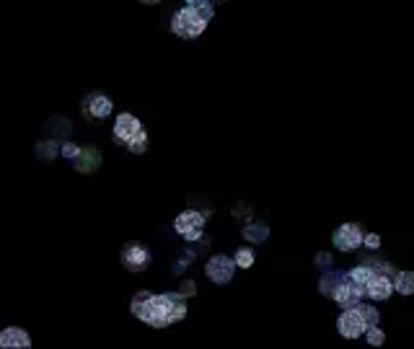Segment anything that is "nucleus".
I'll return each instance as SVG.
<instances>
[{"instance_id":"nucleus-1","label":"nucleus","mask_w":414,"mask_h":349,"mask_svg":"<svg viewBox=\"0 0 414 349\" xmlns=\"http://www.w3.org/2000/svg\"><path fill=\"white\" fill-rule=\"evenodd\" d=\"M187 316V297L179 293H163V295L150 297V318L148 326L153 328H169Z\"/></svg>"},{"instance_id":"nucleus-2","label":"nucleus","mask_w":414,"mask_h":349,"mask_svg":"<svg viewBox=\"0 0 414 349\" xmlns=\"http://www.w3.org/2000/svg\"><path fill=\"white\" fill-rule=\"evenodd\" d=\"M205 29H207V21H202L189 6H184V8L174 13V19H171V32L176 34L179 39H197Z\"/></svg>"},{"instance_id":"nucleus-3","label":"nucleus","mask_w":414,"mask_h":349,"mask_svg":"<svg viewBox=\"0 0 414 349\" xmlns=\"http://www.w3.org/2000/svg\"><path fill=\"white\" fill-rule=\"evenodd\" d=\"M112 98L107 94H101V91H94V94H88L81 101V114H83L85 122H91V125H101L109 114H112Z\"/></svg>"},{"instance_id":"nucleus-4","label":"nucleus","mask_w":414,"mask_h":349,"mask_svg":"<svg viewBox=\"0 0 414 349\" xmlns=\"http://www.w3.org/2000/svg\"><path fill=\"white\" fill-rule=\"evenodd\" d=\"M119 262L127 272H145L153 262V254H150L148 246L138 244V241H130V244L122 246V254H119Z\"/></svg>"},{"instance_id":"nucleus-5","label":"nucleus","mask_w":414,"mask_h":349,"mask_svg":"<svg viewBox=\"0 0 414 349\" xmlns=\"http://www.w3.org/2000/svg\"><path fill=\"white\" fill-rule=\"evenodd\" d=\"M205 212H197V210H187L181 212L179 218L174 220V231L179 233V235H184L189 244H194V241H200L202 238V228H205Z\"/></svg>"},{"instance_id":"nucleus-6","label":"nucleus","mask_w":414,"mask_h":349,"mask_svg":"<svg viewBox=\"0 0 414 349\" xmlns=\"http://www.w3.org/2000/svg\"><path fill=\"white\" fill-rule=\"evenodd\" d=\"M331 244H334V248L344 251V254L358 251L362 246V225L360 222H344V225H340L334 231V235H331Z\"/></svg>"},{"instance_id":"nucleus-7","label":"nucleus","mask_w":414,"mask_h":349,"mask_svg":"<svg viewBox=\"0 0 414 349\" xmlns=\"http://www.w3.org/2000/svg\"><path fill=\"white\" fill-rule=\"evenodd\" d=\"M205 275H207V279L215 282V285H228L236 275L234 259H231V256H225V254L210 256V259H207V264H205Z\"/></svg>"},{"instance_id":"nucleus-8","label":"nucleus","mask_w":414,"mask_h":349,"mask_svg":"<svg viewBox=\"0 0 414 349\" xmlns=\"http://www.w3.org/2000/svg\"><path fill=\"white\" fill-rule=\"evenodd\" d=\"M140 129H143V125H140V119L135 114H117V119H114V129H112V138H114L117 145H127Z\"/></svg>"},{"instance_id":"nucleus-9","label":"nucleus","mask_w":414,"mask_h":349,"mask_svg":"<svg viewBox=\"0 0 414 349\" xmlns=\"http://www.w3.org/2000/svg\"><path fill=\"white\" fill-rule=\"evenodd\" d=\"M362 295H365V290H362L360 285H355L352 279H347V275H344V279H342V285L337 287V293H334V303L342 308V310H347V308H355L358 303L362 300Z\"/></svg>"},{"instance_id":"nucleus-10","label":"nucleus","mask_w":414,"mask_h":349,"mask_svg":"<svg viewBox=\"0 0 414 349\" xmlns=\"http://www.w3.org/2000/svg\"><path fill=\"white\" fill-rule=\"evenodd\" d=\"M99 166H101V153H99V148H94V145H81V148H78V156L73 158V169L78 171V173H96Z\"/></svg>"},{"instance_id":"nucleus-11","label":"nucleus","mask_w":414,"mask_h":349,"mask_svg":"<svg viewBox=\"0 0 414 349\" xmlns=\"http://www.w3.org/2000/svg\"><path fill=\"white\" fill-rule=\"evenodd\" d=\"M337 331H340L344 339H358L362 337V331H365V324H362V318L355 313V308H347L340 318H337Z\"/></svg>"},{"instance_id":"nucleus-12","label":"nucleus","mask_w":414,"mask_h":349,"mask_svg":"<svg viewBox=\"0 0 414 349\" xmlns=\"http://www.w3.org/2000/svg\"><path fill=\"white\" fill-rule=\"evenodd\" d=\"M32 337L19 326H8L0 331V349H29Z\"/></svg>"},{"instance_id":"nucleus-13","label":"nucleus","mask_w":414,"mask_h":349,"mask_svg":"<svg viewBox=\"0 0 414 349\" xmlns=\"http://www.w3.org/2000/svg\"><path fill=\"white\" fill-rule=\"evenodd\" d=\"M393 293V282L391 277H383V275H373L371 282L365 285V295L371 300H389Z\"/></svg>"},{"instance_id":"nucleus-14","label":"nucleus","mask_w":414,"mask_h":349,"mask_svg":"<svg viewBox=\"0 0 414 349\" xmlns=\"http://www.w3.org/2000/svg\"><path fill=\"white\" fill-rule=\"evenodd\" d=\"M241 235H244L251 246H259L269 238V225H267V222H244Z\"/></svg>"},{"instance_id":"nucleus-15","label":"nucleus","mask_w":414,"mask_h":349,"mask_svg":"<svg viewBox=\"0 0 414 349\" xmlns=\"http://www.w3.org/2000/svg\"><path fill=\"white\" fill-rule=\"evenodd\" d=\"M342 279H344V272H340V269H327L324 272V277H321V282H319V290H321V295L324 297H334V293H337V287L342 285Z\"/></svg>"},{"instance_id":"nucleus-16","label":"nucleus","mask_w":414,"mask_h":349,"mask_svg":"<svg viewBox=\"0 0 414 349\" xmlns=\"http://www.w3.org/2000/svg\"><path fill=\"white\" fill-rule=\"evenodd\" d=\"M150 297H153V293H148V290H140L138 295L132 297V303H130L132 316L140 318V321H145V324H148V318H150Z\"/></svg>"},{"instance_id":"nucleus-17","label":"nucleus","mask_w":414,"mask_h":349,"mask_svg":"<svg viewBox=\"0 0 414 349\" xmlns=\"http://www.w3.org/2000/svg\"><path fill=\"white\" fill-rule=\"evenodd\" d=\"M47 132H50L54 140H63L73 132V125H70V119H65V116H52V119L47 122Z\"/></svg>"},{"instance_id":"nucleus-18","label":"nucleus","mask_w":414,"mask_h":349,"mask_svg":"<svg viewBox=\"0 0 414 349\" xmlns=\"http://www.w3.org/2000/svg\"><path fill=\"white\" fill-rule=\"evenodd\" d=\"M391 282H393V290H396L399 295H412L414 293V275L406 272V269H404V272H396Z\"/></svg>"},{"instance_id":"nucleus-19","label":"nucleus","mask_w":414,"mask_h":349,"mask_svg":"<svg viewBox=\"0 0 414 349\" xmlns=\"http://www.w3.org/2000/svg\"><path fill=\"white\" fill-rule=\"evenodd\" d=\"M355 313H358V316L362 318V324H365V328L368 326H375V324H378V321H381V313H378V308L375 306H371V303H358V306H355Z\"/></svg>"},{"instance_id":"nucleus-20","label":"nucleus","mask_w":414,"mask_h":349,"mask_svg":"<svg viewBox=\"0 0 414 349\" xmlns=\"http://www.w3.org/2000/svg\"><path fill=\"white\" fill-rule=\"evenodd\" d=\"M344 275H347V279H352L355 285H360L362 290H365V285L371 282V277H373V269H371L368 264H365V262H362V264L352 266L350 272H344Z\"/></svg>"},{"instance_id":"nucleus-21","label":"nucleus","mask_w":414,"mask_h":349,"mask_svg":"<svg viewBox=\"0 0 414 349\" xmlns=\"http://www.w3.org/2000/svg\"><path fill=\"white\" fill-rule=\"evenodd\" d=\"M60 156V140H42L39 145H37V158L42 160H54Z\"/></svg>"},{"instance_id":"nucleus-22","label":"nucleus","mask_w":414,"mask_h":349,"mask_svg":"<svg viewBox=\"0 0 414 349\" xmlns=\"http://www.w3.org/2000/svg\"><path fill=\"white\" fill-rule=\"evenodd\" d=\"M256 262V251L254 248H249V246H244V248H238L234 256V264L236 269H249V266H254Z\"/></svg>"},{"instance_id":"nucleus-23","label":"nucleus","mask_w":414,"mask_h":349,"mask_svg":"<svg viewBox=\"0 0 414 349\" xmlns=\"http://www.w3.org/2000/svg\"><path fill=\"white\" fill-rule=\"evenodd\" d=\"M148 142H150V140H148V132H145V129H140L138 135L130 140L125 148H127L130 153H135V156H140V153H145V150H148Z\"/></svg>"},{"instance_id":"nucleus-24","label":"nucleus","mask_w":414,"mask_h":349,"mask_svg":"<svg viewBox=\"0 0 414 349\" xmlns=\"http://www.w3.org/2000/svg\"><path fill=\"white\" fill-rule=\"evenodd\" d=\"M362 337H365V341H368L371 347H381L383 341H386V334H383L381 328H378V324H375V326L365 328V331H362Z\"/></svg>"},{"instance_id":"nucleus-25","label":"nucleus","mask_w":414,"mask_h":349,"mask_svg":"<svg viewBox=\"0 0 414 349\" xmlns=\"http://www.w3.org/2000/svg\"><path fill=\"white\" fill-rule=\"evenodd\" d=\"M313 264H316V269L327 272V269H331V266H334V256H331L329 251H321V254H316Z\"/></svg>"},{"instance_id":"nucleus-26","label":"nucleus","mask_w":414,"mask_h":349,"mask_svg":"<svg viewBox=\"0 0 414 349\" xmlns=\"http://www.w3.org/2000/svg\"><path fill=\"white\" fill-rule=\"evenodd\" d=\"M362 246L371 248V251H378V248H381V235H375V233H362Z\"/></svg>"},{"instance_id":"nucleus-27","label":"nucleus","mask_w":414,"mask_h":349,"mask_svg":"<svg viewBox=\"0 0 414 349\" xmlns=\"http://www.w3.org/2000/svg\"><path fill=\"white\" fill-rule=\"evenodd\" d=\"M78 148H81V145H75V142H70V140H65V142H60V153H63V158H70V160H73L75 156H78Z\"/></svg>"},{"instance_id":"nucleus-28","label":"nucleus","mask_w":414,"mask_h":349,"mask_svg":"<svg viewBox=\"0 0 414 349\" xmlns=\"http://www.w3.org/2000/svg\"><path fill=\"white\" fill-rule=\"evenodd\" d=\"M176 293H179V295H184V297H194V295H197V285H194V279H184Z\"/></svg>"},{"instance_id":"nucleus-29","label":"nucleus","mask_w":414,"mask_h":349,"mask_svg":"<svg viewBox=\"0 0 414 349\" xmlns=\"http://www.w3.org/2000/svg\"><path fill=\"white\" fill-rule=\"evenodd\" d=\"M140 3H143V6H158L161 0H140Z\"/></svg>"}]
</instances>
